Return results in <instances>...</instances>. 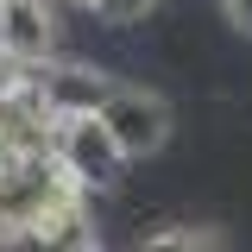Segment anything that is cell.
Returning a JSON list of instances; mask_svg holds the SVG:
<instances>
[{"label": "cell", "mask_w": 252, "mask_h": 252, "mask_svg": "<svg viewBox=\"0 0 252 252\" xmlns=\"http://www.w3.org/2000/svg\"><path fill=\"white\" fill-rule=\"evenodd\" d=\"M32 94L51 120H69V114H101V101L114 94V76L107 69H89V63H38L26 69Z\"/></svg>", "instance_id": "3957f363"}, {"label": "cell", "mask_w": 252, "mask_h": 252, "mask_svg": "<svg viewBox=\"0 0 252 252\" xmlns=\"http://www.w3.org/2000/svg\"><path fill=\"white\" fill-rule=\"evenodd\" d=\"M152 6H158V0H101V6H94V19H107V26H139Z\"/></svg>", "instance_id": "8992f818"}, {"label": "cell", "mask_w": 252, "mask_h": 252, "mask_svg": "<svg viewBox=\"0 0 252 252\" xmlns=\"http://www.w3.org/2000/svg\"><path fill=\"white\" fill-rule=\"evenodd\" d=\"M101 126L114 132V145L132 158H158L164 152V139H170V107H164V94L152 89H132V82H114V94L101 101Z\"/></svg>", "instance_id": "7a4b0ae2"}, {"label": "cell", "mask_w": 252, "mask_h": 252, "mask_svg": "<svg viewBox=\"0 0 252 252\" xmlns=\"http://www.w3.org/2000/svg\"><path fill=\"white\" fill-rule=\"evenodd\" d=\"M139 252H220V233H208V227H170V233H152Z\"/></svg>", "instance_id": "5b68a950"}, {"label": "cell", "mask_w": 252, "mask_h": 252, "mask_svg": "<svg viewBox=\"0 0 252 252\" xmlns=\"http://www.w3.org/2000/svg\"><path fill=\"white\" fill-rule=\"evenodd\" d=\"M0 57L38 69L57 57V6L51 0H0Z\"/></svg>", "instance_id": "277c9868"}, {"label": "cell", "mask_w": 252, "mask_h": 252, "mask_svg": "<svg viewBox=\"0 0 252 252\" xmlns=\"http://www.w3.org/2000/svg\"><path fill=\"white\" fill-rule=\"evenodd\" d=\"M220 6H227V19H233L240 32H252V0H220Z\"/></svg>", "instance_id": "52a82bcc"}, {"label": "cell", "mask_w": 252, "mask_h": 252, "mask_svg": "<svg viewBox=\"0 0 252 252\" xmlns=\"http://www.w3.org/2000/svg\"><path fill=\"white\" fill-rule=\"evenodd\" d=\"M69 6H82V13H94V6H101V0H69Z\"/></svg>", "instance_id": "ba28073f"}, {"label": "cell", "mask_w": 252, "mask_h": 252, "mask_svg": "<svg viewBox=\"0 0 252 252\" xmlns=\"http://www.w3.org/2000/svg\"><path fill=\"white\" fill-rule=\"evenodd\" d=\"M44 152H51V164H57L63 177H69V189H114L126 170V152L114 145V132L101 126V114H69V120H51V132H44Z\"/></svg>", "instance_id": "6da1fadb"}]
</instances>
